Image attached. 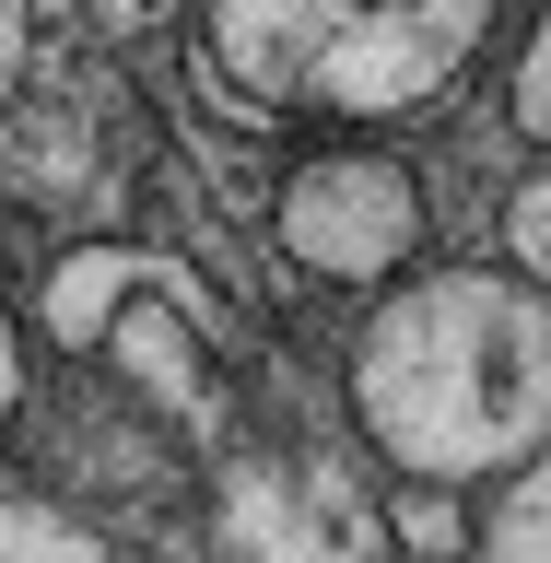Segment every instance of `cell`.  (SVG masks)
<instances>
[{
    "instance_id": "obj_1",
    "label": "cell",
    "mask_w": 551,
    "mask_h": 563,
    "mask_svg": "<svg viewBox=\"0 0 551 563\" xmlns=\"http://www.w3.org/2000/svg\"><path fill=\"white\" fill-rule=\"evenodd\" d=\"M352 422L399 482L493 493L551 446V294L528 271H399L352 341Z\"/></svg>"
},
{
    "instance_id": "obj_2",
    "label": "cell",
    "mask_w": 551,
    "mask_h": 563,
    "mask_svg": "<svg viewBox=\"0 0 551 563\" xmlns=\"http://www.w3.org/2000/svg\"><path fill=\"white\" fill-rule=\"evenodd\" d=\"M188 12H200V70L246 118L387 130L482 59L505 0H188Z\"/></svg>"
},
{
    "instance_id": "obj_3",
    "label": "cell",
    "mask_w": 551,
    "mask_h": 563,
    "mask_svg": "<svg viewBox=\"0 0 551 563\" xmlns=\"http://www.w3.org/2000/svg\"><path fill=\"white\" fill-rule=\"evenodd\" d=\"M422 223H434V200H422V176L399 165L387 141H317V153H294L282 188H271L282 258L306 282H341V294L399 282L422 258Z\"/></svg>"
},
{
    "instance_id": "obj_4",
    "label": "cell",
    "mask_w": 551,
    "mask_h": 563,
    "mask_svg": "<svg viewBox=\"0 0 551 563\" xmlns=\"http://www.w3.org/2000/svg\"><path fill=\"white\" fill-rule=\"evenodd\" d=\"M95 352H106V376L130 387V411L176 422V434H211V422H223V387H211V329H200V306H188V294L130 282Z\"/></svg>"
},
{
    "instance_id": "obj_5",
    "label": "cell",
    "mask_w": 551,
    "mask_h": 563,
    "mask_svg": "<svg viewBox=\"0 0 551 563\" xmlns=\"http://www.w3.org/2000/svg\"><path fill=\"white\" fill-rule=\"evenodd\" d=\"M130 282H141V258H130V246H70L59 271L35 282V341H47V352H95Z\"/></svg>"
},
{
    "instance_id": "obj_6",
    "label": "cell",
    "mask_w": 551,
    "mask_h": 563,
    "mask_svg": "<svg viewBox=\"0 0 551 563\" xmlns=\"http://www.w3.org/2000/svg\"><path fill=\"white\" fill-rule=\"evenodd\" d=\"M0 563H118V540L59 493H0Z\"/></svg>"
},
{
    "instance_id": "obj_7",
    "label": "cell",
    "mask_w": 551,
    "mask_h": 563,
    "mask_svg": "<svg viewBox=\"0 0 551 563\" xmlns=\"http://www.w3.org/2000/svg\"><path fill=\"white\" fill-rule=\"evenodd\" d=\"M470 563H551V446L528 457L517 482H505V505L482 517V540H470Z\"/></svg>"
},
{
    "instance_id": "obj_8",
    "label": "cell",
    "mask_w": 551,
    "mask_h": 563,
    "mask_svg": "<svg viewBox=\"0 0 551 563\" xmlns=\"http://www.w3.org/2000/svg\"><path fill=\"white\" fill-rule=\"evenodd\" d=\"M387 528H399V552L411 563H470V493H447V482H399V505H387Z\"/></svg>"
},
{
    "instance_id": "obj_9",
    "label": "cell",
    "mask_w": 551,
    "mask_h": 563,
    "mask_svg": "<svg viewBox=\"0 0 551 563\" xmlns=\"http://www.w3.org/2000/svg\"><path fill=\"white\" fill-rule=\"evenodd\" d=\"M505 271H528V282L551 294V165L505 188Z\"/></svg>"
},
{
    "instance_id": "obj_10",
    "label": "cell",
    "mask_w": 551,
    "mask_h": 563,
    "mask_svg": "<svg viewBox=\"0 0 551 563\" xmlns=\"http://www.w3.org/2000/svg\"><path fill=\"white\" fill-rule=\"evenodd\" d=\"M505 118H517V130L551 153V12L517 35V70H505Z\"/></svg>"
},
{
    "instance_id": "obj_11",
    "label": "cell",
    "mask_w": 551,
    "mask_h": 563,
    "mask_svg": "<svg viewBox=\"0 0 551 563\" xmlns=\"http://www.w3.org/2000/svg\"><path fill=\"white\" fill-rule=\"evenodd\" d=\"M24 59H35V0H0V106L24 95Z\"/></svg>"
},
{
    "instance_id": "obj_12",
    "label": "cell",
    "mask_w": 551,
    "mask_h": 563,
    "mask_svg": "<svg viewBox=\"0 0 551 563\" xmlns=\"http://www.w3.org/2000/svg\"><path fill=\"white\" fill-rule=\"evenodd\" d=\"M12 422H24V329L0 306V446H12Z\"/></svg>"
}]
</instances>
